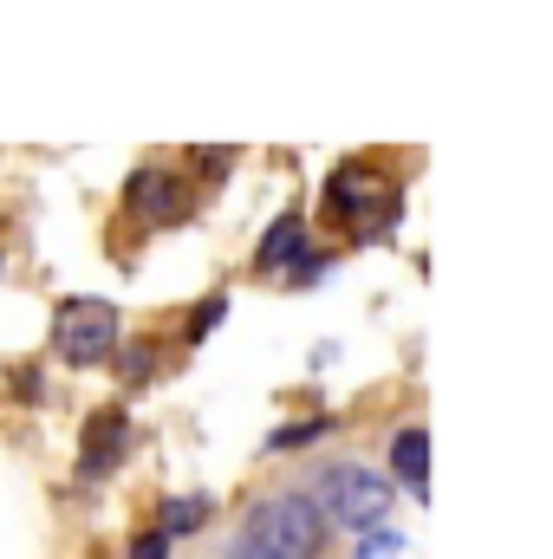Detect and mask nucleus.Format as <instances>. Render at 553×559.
<instances>
[{"label":"nucleus","mask_w":553,"mask_h":559,"mask_svg":"<svg viewBox=\"0 0 553 559\" xmlns=\"http://www.w3.org/2000/svg\"><path fill=\"white\" fill-rule=\"evenodd\" d=\"M52 345L79 371L85 365H105L118 352V306H105V299H66L59 319H52Z\"/></svg>","instance_id":"3"},{"label":"nucleus","mask_w":553,"mask_h":559,"mask_svg":"<svg viewBox=\"0 0 553 559\" xmlns=\"http://www.w3.org/2000/svg\"><path fill=\"white\" fill-rule=\"evenodd\" d=\"M125 442H131V417H125V411H98L92 429H85V455H79V468H85V475H111L118 455H125Z\"/></svg>","instance_id":"5"},{"label":"nucleus","mask_w":553,"mask_h":559,"mask_svg":"<svg viewBox=\"0 0 553 559\" xmlns=\"http://www.w3.org/2000/svg\"><path fill=\"white\" fill-rule=\"evenodd\" d=\"M131 202H138L150 222H176V209H183V176H169V169H138Z\"/></svg>","instance_id":"6"},{"label":"nucleus","mask_w":553,"mask_h":559,"mask_svg":"<svg viewBox=\"0 0 553 559\" xmlns=\"http://www.w3.org/2000/svg\"><path fill=\"white\" fill-rule=\"evenodd\" d=\"M319 429H326V423H293V429H280V436L268 442V449H293V442H313Z\"/></svg>","instance_id":"11"},{"label":"nucleus","mask_w":553,"mask_h":559,"mask_svg":"<svg viewBox=\"0 0 553 559\" xmlns=\"http://www.w3.org/2000/svg\"><path fill=\"white\" fill-rule=\"evenodd\" d=\"M131 559H169V540L163 534H138L131 540Z\"/></svg>","instance_id":"12"},{"label":"nucleus","mask_w":553,"mask_h":559,"mask_svg":"<svg viewBox=\"0 0 553 559\" xmlns=\"http://www.w3.org/2000/svg\"><path fill=\"white\" fill-rule=\"evenodd\" d=\"M299 248H306V222L299 215H280L274 235L261 241V254H255V267L261 274H274V267H286V261H299Z\"/></svg>","instance_id":"7"},{"label":"nucleus","mask_w":553,"mask_h":559,"mask_svg":"<svg viewBox=\"0 0 553 559\" xmlns=\"http://www.w3.org/2000/svg\"><path fill=\"white\" fill-rule=\"evenodd\" d=\"M326 547V521L306 495H274L248 514L235 559H313Z\"/></svg>","instance_id":"1"},{"label":"nucleus","mask_w":553,"mask_h":559,"mask_svg":"<svg viewBox=\"0 0 553 559\" xmlns=\"http://www.w3.org/2000/svg\"><path fill=\"white\" fill-rule=\"evenodd\" d=\"M319 521H332V527H378L385 514H391V488L372 475V468H358V462H332L326 475H319Z\"/></svg>","instance_id":"2"},{"label":"nucleus","mask_w":553,"mask_h":559,"mask_svg":"<svg viewBox=\"0 0 553 559\" xmlns=\"http://www.w3.org/2000/svg\"><path fill=\"white\" fill-rule=\"evenodd\" d=\"M332 202H339V209H358V215H365V228H378V222L398 209V189H391V182H372V169H365V163H352V169H339V176H332Z\"/></svg>","instance_id":"4"},{"label":"nucleus","mask_w":553,"mask_h":559,"mask_svg":"<svg viewBox=\"0 0 553 559\" xmlns=\"http://www.w3.org/2000/svg\"><path fill=\"white\" fill-rule=\"evenodd\" d=\"M222 312H228V299H202V312H196L189 338H209V325H222Z\"/></svg>","instance_id":"10"},{"label":"nucleus","mask_w":553,"mask_h":559,"mask_svg":"<svg viewBox=\"0 0 553 559\" xmlns=\"http://www.w3.org/2000/svg\"><path fill=\"white\" fill-rule=\"evenodd\" d=\"M202 521H209V501H202V495H189V501L176 495V501H163V527H156V534L176 540V534H189V527H202Z\"/></svg>","instance_id":"9"},{"label":"nucleus","mask_w":553,"mask_h":559,"mask_svg":"<svg viewBox=\"0 0 553 559\" xmlns=\"http://www.w3.org/2000/svg\"><path fill=\"white\" fill-rule=\"evenodd\" d=\"M391 468L404 475V488L423 495V481H430V436H423V429H398V442H391Z\"/></svg>","instance_id":"8"}]
</instances>
